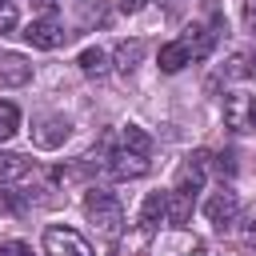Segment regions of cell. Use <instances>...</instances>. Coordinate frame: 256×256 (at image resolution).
I'll use <instances>...</instances> for the list:
<instances>
[{
	"label": "cell",
	"mask_w": 256,
	"mask_h": 256,
	"mask_svg": "<svg viewBox=\"0 0 256 256\" xmlns=\"http://www.w3.org/2000/svg\"><path fill=\"white\" fill-rule=\"evenodd\" d=\"M120 144H124V148H136V152H148V156H152V136H148L144 128H136V124H128V128L120 132Z\"/></svg>",
	"instance_id": "cell-20"
},
{
	"label": "cell",
	"mask_w": 256,
	"mask_h": 256,
	"mask_svg": "<svg viewBox=\"0 0 256 256\" xmlns=\"http://www.w3.org/2000/svg\"><path fill=\"white\" fill-rule=\"evenodd\" d=\"M28 208L24 192H12V188H0V216H20Z\"/></svg>",
	"instance_id": "cell-21"
},
{
	"label": "cell",
	"mask_w": 256,
	"mask_h": 256,
	"mask_svg": "<svg viewBox=\"0 0 256 256\" xmlns=\"http://www.w3.org/2000/svg\"><path fill=\"white\" fill-rule=\"evenodd\" d=\"M216 28H220V20L208 28V24H192L180 40H184V48H188V56L192 60H204L208 52H212V44H216Z\"/></svg>",
	"instance_id": "cell-10"
},
{
	"label": "cell",
	"mask_w": 256,
	"mask_h": 256,
	"mask_svg": "<svg viewBox=\"0 0 256 256\" xmlns=\"http://www.w3.org/2000/svg\"><path fill=\"white\" fill-rule=\"evenodd\" d=\"M80 24H108V8L96 0V4H84L80 8Z\"/></svg>",
	"instance_id": "cell-23"
},
{
	"label": "cell",
	"mask_w": 256,
	"mask_h": 256,
	"mask_svg": "<svg viewBox=\"0 0 256 256\" xmlns=\"http://www.w3.org/2000/svg\"><path fill=\"white\" fill-rule=\"evenodd\" d=\"M156 60H160V72H180L184 64H192V56H188L184 40H172V44H164Z\"/></svg>",
	"instance_id": "cell-14"
},
{
	"label": "cell",
	"mask_w": 256,
	"mask_h": 256,
	"mask_svg": "<svg viewBox=\"0 0 256 256\" xmlns=\"http://www.w3.org/2000/svg\"><path fill=\"white\" fill-rule=\"evenodd\" d=\"M60 8V0H32V12H40V16H52Z\"/></svg>",
	"instance_id": "cell-25"
},
{
	"label": "cell",
	"mask_w": 256,
	"mask_h": 256,
	"mask_svg": "<svg viewBox=\"0 0 256 256\" xmlns=\"http://www.w3.org/2000/svg\"><path fill=\"white\" fill-rule=\"evenodd\" d=\"M16 128H20V108L12 100H0V144L8 136H16Z\"/></svg>",
	"instance_id": "cell-19"
},
{
	"label": "cell",
	"mask_w": 256,
	"mask_h": 256,
	"mask_svg": "<svg viewBox=\"0 0 256 256\" xmlns=\"http://www.w3.org/2000/svg\"><path fill=\"white\" fill-rule=\"evenodd\" d=\"M236 236H240V244H248V248H256V204H248L236 220Z\"/></svg>",
	"instance_id": "cell-18"
},
{
	"label": "cell",
	"mask_w": 256,
	"mask_h": 256,
	"mask_svg": "<svg viewBox=\"0 0 256 256\" xmlns=\"http://www.w3.org/2000/svg\"><path fill=\"white\" fill-rule=\"evenodd\" d=\"M168 220V192H152L140 208V232H156Z\"/></svg>",
	"instance_id": "cell-11"
},
{
	"label": "cell",
	"mask_w": 256,
	"mask_h": 256,
	"mask_svg": "<svg viewBox=\"0 0 256 256\" xmlns=\"http://www.w3.org/2000/svg\"><path fill=\"white\" fill-rule=\"evenodd\" d=\"M104 168H108L116 180H140V176L148 172V152H136V148H124V144H116V148L108 152Z\"/></svg>",
	"instance_id": "cell-3"
},
{
	"label": "cell",
	"mask_w": 256,
	"mask_h": 256,
	"mask_svg": "<svg viewBox=\"0 0 256 256\" xmlns=\"http://www.w3.org/2000/svg\"><path fill=\"white\" fill-rule=\"evenodd\" d=\"M144 4H148V0H116V8H120L124 16H132V12H140Z\"/></svg>",
	"instance_id": "cell-26"
},
{
	"label": "cell",
	"mask_w": 256,
	"mask_h": 256,
	"mask_svg": "<svg viewBox=\"0 0 256 256\" xmlns=\"http://www.w3.org/2000/svg\"><path fill=\"white\" fill-rule=\"evenodd\" d=\"M44 256H92V244L76 228L52 224V228H44Z\"/></svg>",
	"instance_id": "cell-2"
},
{
	"label": "cell",
	"mask_w": 256,
	"mask_h": 256,
	"mask_svg": "<svg viewBox=\"0 0 256 256\" xmlns=\"http://www.w3.org/2000/svg\"><path fill=\"white\" fill-rule=\"evenodd\" d=\"M204 172H208V152L184 156V164H180V172H176V192H184V196L196 200V192L204 188Z\"/></svg>",
	"instance_id": "cell-7"
},
{
	"label": "cell",
	"mask_w": 256,
	"mask_h": 256,
	"mask_svg": "<svg viewBox=\"0 0 256 256\" xmlns=\"http://www.w3.org/2000/svg\"><path fill=\"white\" fill-rule=\"evenodd\" d=\"M32 80V64L20 52H0V88H24Z\"/></svg>",
	"instance_id": "cell-9"
},
{
	"label": "cell",
	"mask_w": 256,
	"mask_h": 256,
	"mask_svg": "<svg viewBox=\"0 0 256 256\" xmlns=\"http://www.w3.org/2000/svg\"><path fill=\"white\" fill-rule=\"evenodd\" d=\"M32 172V160L20 156V152H0V184H12V180H24Z\"/></svg>",
	"instance_id": "cell-13"
},
{
	"label": "cell",
	"mask_w": 256,
	"mask_h": 256,
	"mask_svg": "<svg viewBox=\"0 0 256 256\" xmlns=\"http://www.w3.org/2000/svg\"><path fill=\"white\" fill-rule=\"evenodd\" d=\"M188 220H192V196H184V192L172 188V192H168V224L180 228V224H188Z\"/></svg>",
	"instance_id": "cell-17"
},
{
	"label": "cell",
	"mask_w": 256,
	"mask_h": 256,
	"mask_svg": "<svg viewBox=\"0 0 256 256\" xmlns=\"http://www.w3.org/2000/svg\"><path fill=\"white\" fill-rule=\"evenodd\" d=\"M0 256H32V244H24V240H4V244H0Z\"/></svg>",
	"instance_id": "cell-24"
},
{
	"label": "cell",
	"mask_w": 256,
	"mask_h": 256,
	"mask_svg": "<svg viewBox=\"0 0 256 256\" xmlns=\"http://www.w3.org/2000/svg\"><path fill=\"white\" fill-rule=\"evenodd\" d=\"M32 48H44V52H52V48H60L64 44V28H60V20L56 16H40V20H32V24H24V32H20Z\"/></svg>",
	"instance_id": "cell-5"
},
{
	"label": "cell",
	"mask_w": 256,
	"mask_h": 256,
	"mask_svg": "<svg viewBox=\"0 0 256 256\" xmlns=\"http://www.w3.org/2000/svg\"><path fill=\"white\" fill-rule=\"evenodd\" d=\"M204 216H208V224L228 228V224L240 216V200H236V192H232V188L212 192V196H208V204H204Z\"/></svg>",
	"instance_id": "cell-8"
},
{
	"label": "cell",
	"mask_w": 256,
	"mask_h": 256,
	"mask_svg": "<svg viewBox=\"0 0 256 256\" xmlns=\"http://www.w3.org/2000/svg\"><path fill=\"white\" fill-rule=\"evenodd\" d=\"M68 136H72L68 116H40V120L32 124V144H36V148H60Z\"/></svg>",
	"instance_id": "cell-6"
},
{
	"label": "cell",
	"mask_w": 256,
	"mask_h": 256,
	"mask_svg": "<svg viewBox=\"0 0 256 256\" xmlns=\"http://www.w3.org/2000/svg\"><path fill=\"white\" fill-rule=\"evenodd\" d=\"M224 80H256V52H248V48L232 52L224 64Z\"/></svg>",
	"instance_id": "cell-12"
},
{
	"label": "cell",
	"mask_w": 256,
	"mask_h": 256,
	"mask_svg": "<svg viewBox=\"0 0 256 256\" xmlns=\"http://www.w3.org/2000/svg\"><path fill=\"white\" fill-rule=\"evenodd\" d=\"M16 32V0H0V36Z\"/></svg>",
	"instance_id": "cell-22"
},
{
	"label": "cell",
	"mask_w": 256,
	"mask_h": 256,
	"mask_svg": "<svg viewBox=\"0 0 256 256\" xmlns=\"http://www.w3.org/2000/svg\"><path fill=\"white\" fill-rule=\"evenodd\" d=\"M84 216L92 220V228L100 236H120L124 232V204L104 188H92L84 196Z\"/></svg>",
	"instance_id": "cell-1"
},
{
	"label": "cell",
	"mask_w": 256,
	"mask_h": 256,
	"mask_svg": "<svg viewBox=\"0 0 256 256\" xmlns=\"http://www.w3.org/2000/svg\"><path fill=\"white\" fill-rule=\"evenodd\" d=\"M76 64H80V72H84V76H96V80H100V76H108V52H104V48H84Z\"/></svg>",
	"instance_id": "cell-16"
},
{
	"label": "cell",
	"mask_w": 256,
	"mask_h": 256,
	"mask_svg": "<svg viewBox=\"0 0 256 256\" xmlns=\"http://www.w3.org/2000/svg\"><path fill=\"white\" fill-rule=\"evenodd\" d=\"M244 20L256 28V0H244Z\"/></svg>",
	"instance_id": "cell-27"
},
{
	"label": "cell",
	"mask_w": 256,
	"mask_h": 256,
	"mask_svg": "<svg viewBox=\"0 0 256 256\" xmlns=\"http://www.w3.org/2000/svg\"><path fill=\"white\" fill-rule=\"evenodd\" d=\"M224 124L232 132H252L256 128V96L248 92H232L224 100Z\"/></svg>",
	"instance_id": "cell-4"
},
{
	"label": "cell",
	"mask_w": 256,
	"mask_h": 256,
	"mask_svg": "<svg viewBox=\"0 0 256 256\" xmlns=\"http://www.w3.org/2000/svg\"><path fill=\"white\" fill-rule=\"evenodd\" d=\"M140 60H144V40H120L116 44V68L120 72H132Z\"/></svg>",
	"instance_id": "cell-15"
}]
</instances>
